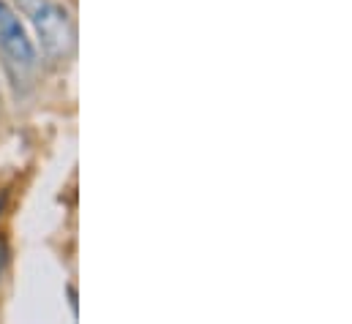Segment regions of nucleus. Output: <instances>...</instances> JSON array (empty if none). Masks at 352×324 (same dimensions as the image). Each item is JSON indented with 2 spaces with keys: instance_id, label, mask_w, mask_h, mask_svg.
Here are the masks:
<instances>
[{
  "instance_id": "nucleus-1",
  "label": "nucleus",
  "mask_w": 352,
  "mask_h": 324,
  "mask_svg": "<svg viewBox=\"0 0 352 324\" xmlns=\"http://www.w3.org/2000/svg\"><path fill=\"white\" fill-rule=\"evenodd\" d=\"M19 8L30 16L47 58L63 60L74 52L77 30H74L72 14L60 3H55V0H19Z\"/></svg>"
},
{
  "instance_id": "nucleus-2",
  "label": "nucleus",
  "mask_w": 352,
  "mask_h": 324,
  "mask_svg": "<svg viewBox=\"0 0 352 324\" xmlns=\"http://www.w3.org/2000/svg\"><path fill=\"white\" fill-rule=\"evenodd\" d=\"M0 55L6 58L8 66L25 71L36 66V47L19 19V14L0 0Z\"/></svg>"
}]
</instances>
